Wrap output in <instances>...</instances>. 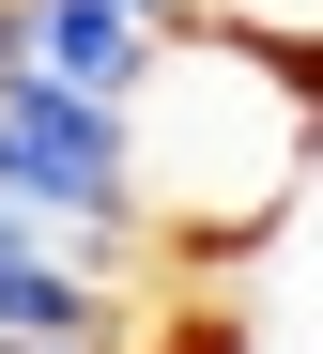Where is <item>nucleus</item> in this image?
Here are the masks:
<instances>
[{
    "mask_svg": "<svg viewBox=\"0 0 323 354\" xmlns=\"http://www.w3.org/2000/svg\"><path fill=\"white\" fill-rule=\"evenodd\" d=\"M108 124H123V216L154 262H262L323 169V62L169 16L139 77L108 93Z\"/></svg>",
    "mask_w": 323,
    "mask_h": 354,
    "instance_id": "obj_1",
    "label": "nucleus"
},
{
    "mask_svg": "<svg viewBox=\"0 0 323 354\" xmlns=\"http://www.w3.org/2000/svg\"><path fill=\"white\" fill-rule=\"evenodd\" d=\"M0 201L46 216V231H77V247H108V262H154L139 216H123V124L77 77H31V62L0 77Z\"/></svg>",
    "mask_w": 323,
    "mask_h": 354,
    "instance_id": "obj_2",
    "label": "nucleus"
},
{
    "mask_svg": "<svg viewBox=\"0 0 323 354\" xmlns=\"http://www.w3.org/2000/svg\"><path fill=\"white\" fill-rule=\"evenodd\" d=\"M185 16V0H16L31 31V77H77V93H123L139 77V46Z\"/></svg>",
    "mask_w": 323,
    "mask_h": 354,
    "instance_id": "obj_3",
    "label": "nucleus"
},
{
    "mask_svg": "<svg viewBox=\"0 0 323 354\" xmlns=\"http://www.w3.org/2000/svg\"><path fill=\"white\" fill-rule=\"evenodd\" d=\"M185 16H216L246 46H293V62H323V0H185Z\"/></svg>",
    "mask_w": 323,
    "mask_h": 354,
    "instance_id": "obj_4",
    "label": "nucleus"
},
{
    "mask_svg": "<svg viewBox=\"0 0 323 354\" xmlns=\"http://www.w3.org/2000/svg\"><path fill=\"white\" fill-rule=\"evenodd\" d=\"M0 354H108V339H16V324H0Z\"/></svg>",
    "mask_w": 323,
    "mask_h": 354,
    "instance_id": "obj_5",
    "label": "nucleus"
},
{
    "mask_svg": "<svg viewBox=\"0 0 323 354\" xmlns=\"http://www.w3.org/2000/svg\"><path fill=\"white\" fill-rule=\"evenodd\" d=\"M16 62H31V31H16V0H0V77H16Z\"/></svg>",
    "mask_w": 323,
    "mask_h": 354,
    "instance_id": "obj_6",
    "label": "nucleus"
}]
</instances>
